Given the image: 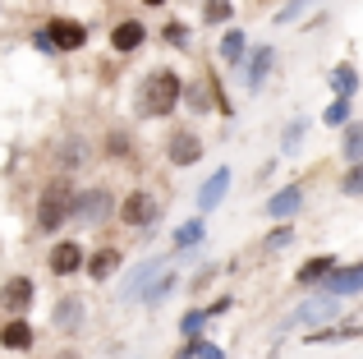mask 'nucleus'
I'll return each mask as SVG.
<instances>
[{
	"label": "nucleus",
	"mask_w": 363,
	"mask_h": 359,
	"mask_svg": "<svg viewBox=\"0 0 363 359\" xmlns=\"http://www.w3.org/2000/svg\"><path fill=\"white\" fill-rule=\"evenodd\" d=\"M272 60H276L272 46H253V55L244 60V88H248V92H257V88L267 83V70H272Z\"/></svg>",
	"instance_id": "1a4fd4ad"
},
{
	"label": "nucleus",
	"mask_w": 363,
	"mask_h": 359,
	"mask_svg": "<svg viewBox=\"0 0 363 359\" xmlns=\"http://www.w3.org/2000/svg\"><path fill=\"white\" fill-rule=\"evenodd\" d=\"M175 272H161V277H157V286H147V290H143V304H147V309H157V299H166L170 295V290H175Z\"/></svg>",
	"instance_id": "6ab92c4d"
},
{
	"label": "nucleus",
	"mask_w": 363,
	"mask_h": 359,
	"mask_svg": "<svg viewBox=\"0 0 363 359\" xmlns=\"http://www.w3.org/2000/svg\"><path fill=\"white\" fill-rule=\"evenodd\" d=\"M303 129H308V125H303V120H294V125L285 129V148H294V143H299V138H303Z\"/></svg>",
	"instance_id": "7c9ffc66"
},
{
	"label": "nucleus",
	"mask_w": 363,
	"mask_h": 359,
	"mask_svg": "<svg viewBox=\"0 0 363 359\" xmlns=\"http://www.w3.org/2000/svg\"><path fill=\"white\" fill-rule=\"evenodd\" d=\"M203 240V221H184L175 231V249H189V244H198Z\"/></svg>",
	"instance_id": "b1692460"
},
{
	"label": "nucleus",
	"mask_w": 363,
	"mask_h": 359,
	"mask_svg": "<svg viewBox=\"0 0 363 359\" xmlns=\"http://www.w3.org/2000/svg\"><path fill=\"white\" fill-rule=\"evenodd\" d=\"M322 120H327V125H350V97H336Z\"/></svg>",
	"instance_id": "a878e982"
},
{
	"label": "nucleus",
	"mask_w": 363,
	"mask_h": 359,
	"mask_svg": "<svg viewBox=\"0 0 363 359\" xmlns=\"http://www.w3.org/2000/svg\"><path fill=\"white\" fill-rule=\"evenodd\" d=\"M143 5H166V0H143Z\"/></svg>",
	"instance_id": "473e14b6"
},
{
	"label": "nucleus",
	"mask_w": 363,
	"mask_h": 359,
	"mask_svg": "<svg viewBox=\"0 0 363 359\" xmlns=\"http://www.w3.org/2000/svg\"><path fill=\"white\" fill-rule=\"evenodd\" d=\"M299 207H303V189H299V184H285L281 194L267 203V212H272V216H294Z\"/></svg>",
	"instance_id": "2eb2a0df"
},
{
	"label": "nucleus",
	"mask_w": 363,
	"mask_h": 359,
	"mask_svg": "<svg viewBox=\"0 0 363 359\" xmlns=\"http://www.w3.org/2000/svg\"><path fill=\"white\" fill-rule=\"evenodd\" d=\"M331 272H336V258H331V253H322V258H308L299 267V281H327Z\"/></svg>",
	"instance_id": "a211bd4d"
},
{
	"label": "nucleus",
	"mask_w": 363,
	"mask_h": 359,
	"mask_svg": "<svg viewBox=\"0 0 363 359\" xmlns=\"http://www.w3.org/2000/svg\"><path fill=\"white\" fill-rule=\"evenodd\" d=\"M331 88H336L340 97H350V92L359 88V70H354V65H340V70H331Z\"/></svg>",
	"instance_id": "412c9836"
},
{
	"label": "nucleus",
	"mask_w": 363,
	"mask_h": 359,
	"mask_svg": "<svg viewBox=\"0 0 363 359\" xmlns=\"http://www.w3.org/2000/svg\"><path fill=\"white\" fill-rule=\"evenodd\" d=\"M179 92H184V79H179L175 70H152L138 88V111L143 116H170Z\"/></svg>",
	"instance_id": "f257e3e1"
},
{
	"label": "nucleus",
	"mask_w": 363,
	"mask_h": 359,
	"mask_svg": "<svg viewBox=\"0 0 363 359\" xmlns=\"http://www.w3.org/2000/svg\"><path fill=\"white\" fill-rule=\"evenodd\" d=\"M230 14H235L230 0H207V5H203V18H207V23H225Z\"/></svg>",
	"instance_id": "393cba45"
},
{
	"label": "nucleus",
	"mask_w": 363,
	"mask_h": 359,
	"mask_svg": "<svg viewBox=\"0 0 363 359\" xmlns=\"http://www.w3.org/2000/svg\"><path fill=\"white\" fill-rule=\"evenodd\" d=\"M143 37H147V33H143V23H138V18H129V23H120L116 33H111V46H116L120 55H129V51H138V46H143Z\"/></svg>",
	"instance_id": "4468645a"
},
{
	"label": "nucleus",
	"mask_w": 363,
	"mask_h": 359,
	"mask_svg": "<svg viewBox=\"0 0 363 359\" xmlns=\"http://www.w3.org/2000/svg\"><path fill=\"white\" fill-rule=\"evenodd\" d=\"M79 263H83V249L74 240H65V244H55V249H51L46 267H51L55 277H69V272H79Z\"/></svg>",
	"instance_id": "9d476101"
},
{
	"label": "nucleus",
	"mask_w": 363,
	"mask_h": 359,
	"mask_svg": "<svg viewBox=\"0 0 363 359\" xmlns=\"http://www.w3.org/2000/svg\"><path fill=\"white\" fill-rule=\"evenodd\" d=\"M198 359H225V355L216 350V346H207V341H203V346H198Z\"/></svg>",
	"instance_id": "2f4dec72"
},
{
	"label": "nucleus",
	"mask_w": 363,
	"mask_h": 359,
	"mask_svg": "<svg viewBox=\"0 0 363 359\" xmlns=\"http://www.w3.org/2000/svg\"><path fill=\"white\" fill-rule=\"evenodd\" d=\"M0 346H5V350H33V327H28V318H9V323L0 327Z\"/></svg>",
	"instance_id": "9b49d317"
},
{
	"label": "nucleus",
	"mask_w": 363,
	"mask_h": 359,
	"mask_svg": "<svg viewBox=\"0 0 363 359\" xmlns=\"http://www.w3.org/2000/svg\"><path fill=\"white\" fill-rule=\"evenodd\" d=\"M322 290H327V295H345V290H363V263H359V267H350V272H331V277L322 281Z\"/></svg>",
	"instance_id": "dca6fc26"
},
{
	"label": "nucleus",
	"mask_w": 363,
	"mask_h": 359,
	"mask_svg": "<svg viewBox=\"0 0 363 359\" xmlns=\"http://www.w3.org/2000/svg\"><path fill=\"white\" fill-rule=\"evenodd\" d=\"M240 55H244V33H240V28H230V33H225L221 37V60H240Z\"/></svg>",
	"instance_id": "4be33fe9"
},
{
	"label": "nucleus",
	"mask_w": 363,
	"mask_h": 359,
	"mask_svg": "<svg viewBox=\"0 0 363 359\" xmlns=\"http://www.w3.org/2000/svg\"><path fill=\"white\" fill-rule=\"evenodd\" d=\"M79 323H83V299L79 295H65L60 304H55V327H60V332H74Z\"/></svg>",
	"instance_id": "f3484780"
},
{
	"label": "nucleus",
	"mask_w": 363,
	"mask_h": 359,
	"mask_svg": "<svg viewBox=\"0 0 363 359\" xmlns=\"http://www.w3.org/2000/svg\"><path fill=\"white\" fill-rule=\"evenodd\" d=\"M166 42H179V46H184L189 42V28L184 23H166Z\"/></svg>",
	"instance_id": "c756f323"
},
{
	"label": "nucleus",
	"mask_w": 363,
	"mask_h": 359,
	"mask_svg": "<svg viewBox=\"0 0 363 359\" xmlns=\"http://www.w3.org/2000/svg\"><path fill=\"white\" fill-rule=\"evenodd\" d=\"M336 314H340V299H336V295H318V299H308V304H299L294 314H285V323H281V327H313V323H331Z\"/></svg>",
	"instance_id": "20e7f679"
},
{
	"label": "nucleus",
	"mask_w": 363,
	"mask_h": 359,
	"mask_svg": "<svg viewBox=\"0 0 363 359\" xmlns=\"http://www.w3.org/2000/svg\"><path fill=\"white\" fill-rule=\"evenodd\" d=\"M33 295H37L33 277H9L5 286H0V309H5V314H14V318H23L28 309H33Z\"/></svg>",
	"instance_id": "423d86ee"
},
{
	"label": "nucleus",
	"mask_w": 363,
	"mask_h": 359,
	"mask_svg": "<svg viewBox=\"0 0 363 359\" xmlns=\"http://www.w3.org/2000/svg\"><path fill=\"white\" fill-rule=\"evenodd\" d=\"M161 272H166V263H161V258H147V263H138V272H133V277L124 281V299H129V295H143V290H147L152 281L161 277Z\"/></svg>",
	"instance_id": "f8f14e48"
},
{
	"label": "nucleus",
	"mask_w": 363,
	"mask_h": 359,
	"mask_svg": "<svg viewBox=\"0 0 363 359\" xmlns=\"http://www.w3.org/2000/svg\"><path fill=\"white\" fill-rule=\"evenodd\" d=\"M46 37H51V46H55V51H79V46L88 42V28H83V23H74V18H55Z\"/></svg>",
	"instance_id": "6e6552de"
},
{
	"label": "nucleus",
	"mask_w": 363,
	"mask_h": 359,
	"mask_svg": "<svg viewBox=\"0 0 363 359\" xmlns=\"http://www.w3.org/2000/svg\"><path fill=\"white\" fill-rule=\"evenodd\" d=\"M340 189H345V194H350V198H359V194H363V162H359V166H354V171H350V175H345V184H340Z\"/></svg>",
	"instance_id": "cd10ccee"
},
{
	"label": "nucleus",
	"mask_w": 363,
	"mask_h": 359,
	"mask_svg": "<svg viewBox=\"0 0 363 359\" xmlns=\"http://www.w3.org/2000/svg\"><path fill=\"white\" fill-rule=\"evenodd\" d=\"M225 189H230V166H221V171H216L203 189H198V207H203V212H212V207L225 198Z\"/></svg>",
	"instance_id": "ddd939ff"
},
{
	"label": "nucleus",
	"mask_w": 363,
	"mask_h": 359,
	"mask_svg": "<svg viewBox=\"0 0 363 359\" xmlns=\"http://www.w3.org/2000/svg\"><path fill=\"white\" fill-rule=\"evenodd\" d=\"M120 221L133 226V231H147V226L157 221V198H152L147 189H133V194L124 198V207H120Z\"/></svg>",
	"instance_id": "39448f33"
},
{
	"label": "nucleus",
	"mask_w": 363,
	"mask_h": 359,
	"mask_svg": "<svg viewBox=\"0 0 363 359\" xmlns=\"http://www.w3.org/2000/svg\"><path fill=\"white\" fill-rule=\"evenodd\" d=\"M198 157H203V138H198L194 129H175V134H170V162L175 166H194Z\"/></svg>",
	"instance_id": "0eeeda50"
},
{
	"label": "nucleus",
	"mask_w": 363,
	"mask_h": 359,
	"mask_svg": "<svg viewBox=\"0 0 363 359\" xmlns=\"http://www.w3.org/2000/svg\"><path fill=\"white\" fill-rule=\"evenodd\" d=\"M111 212H116L111 189H83V194H74V216H79L83 226H101Z\"/></svg>",
	"instance_id": "7ed1b4c3"
},
{
	"label": "nucleus",
	"mask_w": 363,
	"mask_h": 359,
	"mask_svg": "<svg viewBox=\"0 0 363 359\" xmlns=\"http://www.w3.org/2000/svg\"><path fill=\"white\" fill-rule=\"evenodd\" d=\"M345 157H350V162H363V125H350L345 129Z\"/></svg>",
	"instance_id": "5701e85b"
},
{
	"label": "nucleus",
	"mask_w": 363,
	"mask_h": 359,
	"mask_svg": "<svg viewBox=\"0 0 363 359\" xmlns=\"http://www.w3.org/2000/svg\"><path fill=\"white\" fill-rule=\"evenodd\" d=\"M69 216H74V189L69 184H46L42 194H37V226H42L46 235L60 231Z\"/></svg>",
	"instance_id": "f03ea898"
},
{
	"label": "nucleus",
	"mask_w": 363,
	"mask_h": 359,
	"mask_svg": "<svg viewBox=\"0 0 363 359\" xmlns=\"http://www.w3.org/2000/svg\"><path fill=\"white\" fill-rule=\"evenodd\" d=\"M308 5H313V0H290V5H285L281 14H276V23H299V18H303V9H308Z\"/></svg>",
	"instance_id": "bb28decb"
},
{
	"label": "nucleus",
	"mask_w": 363,
	"mask_h": 359,
	"mask_svg": "<svg viewBox=\"0 0 363 359\" xmlns=\"http://www.w3.org/2000/svg\"><path fill=\"white\" fill-rule=\"evenodd\" d=\"M116 263H120V253L116 249H97V253H92V281H106L111 277V272H116Z\"/></svg>",
	"instance_id": "aec40b11"
},
{
	"label": "nucleus",
	"mask_w": 363,
	"mask_h": 359,
	"mask_svg": "<svg viewBox=\"0 0 363 359\" xmlns=\"http://www.w3.org/2000/svg\"><path fill=\"white\" fill-rule=\"evenodd\" d=\"M290 240H294V231H290V226H281L276 235H267V249H285Z\"/></svg>",
	"instance_id": "c85d7f7f"
}]
</instances>
